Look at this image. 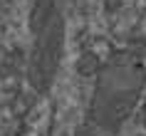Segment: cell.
Listing matches in <instances>:
<instances>
[{
    "mask_svg": "<svg viewBox=\"0 0 146 136\" xmlns=\"http://www.w3.org/2000/svg\"><path fill=\"white\" fill-rule=\"evenodd\" d=\"M62 42H64L62 17L52 15L45 23V27L37 32V45H35V52H32L30 74L40 87L45 82H50L52 72L57 69V62H60V54H62Z\"/></svg>",
    "mask_w": 146,
    "mask_h": 136,
    "instance_id": "7a4b0ae2",
    "label": "cell"
},
{
    "mask_svg": "<svg viewBox=\"0 0 146 136\" xmlns=\"http://www.w3.org/2000/svg\"><path fill=\"white\" fill-rule=\"evenodd\" d=\"M52 10H54V0H35V8H32V13H30L32 32H40L45 27V23L52 17Z\"/></svg>",
    "mask_w": 146,
    "mask_h": 136,
    "instance_id": "3957f363",
    "label": "cell"
},
{
    "mask_svg": "<svg viewBox=\"0 0 146 136\" xmlns=\"http://www.w3.org/2000/svg\"><path fill=\"white\" fill-rule=\"evenodd\" d=\"M144 89V67L126 54L116 57L99 79L97 106L104 114V121H121L134 109L139 94Z\"/></svg>",
    "mask_w": 146,
    "mask_h": 136,
    "instance_id": "6da1fadb",
    "label": "cell"
}]
</instances>
